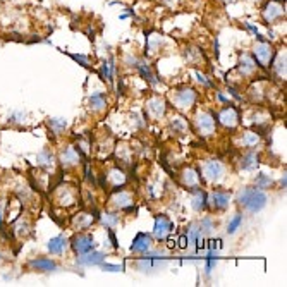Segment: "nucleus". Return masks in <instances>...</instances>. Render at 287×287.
Returning <instances> with one entry per match:
<instances>
[{"instance_id": "1", "label": "nucleus", "mask_w": 287, "mask_h": 287, "mask_svg": "<svg viewBox=\"0 0 287 287\" xmlns=\"http://www.w3.org/2000/svg\"><path fill=\"white\" fill-rule=\"evenodd\" d=\"M236 201L244 210L251 211V213H258V211H262L267 206L268 196L265 194V191L258 188H244L237 193Z\"/></svg>"}, {"instance_id": "2", "label": "nucleus", "mask_w": 287, "mask_h": 287, "mask_svg": "<svg viewBox=\"0 0 287 287\" xmlns=\"http://www.w3.org/2000/svg\"><path fill=\"white\" fill-rule=\"evenodd\" d=\"M194 129L201 138H210L217 132V119L215 114H211L210 110H200L196 112V116L193 119Z\"/></svg>"}, {"instance_id": "3", "label": "nucleus", "mask_w": 287, "mask_h": 287, "mask_svg": "<svg viewBox=\"0 0 287 287\" xmlns=\"http://www.w3.org/2000/svg\"><path fill=\"white\" fill-rule=\"evenodd\" d=\"M170 100H172V103H174L175 109L186 112V110L193 109L194 103L198 101V91L191 86L177 88V90L172 91Z\"/></svg>"}, {"instance_id": "4", "label": "nucleus", "mask_w": 287, "mask_h": 287, "mask_svg": "<svg viewBox=\"0 0 287 287\" xmlns=\"http://www.w3.org/2000/svg\"><path fill=\"white\" fill-rule=\"evenodd\" d=\"M200 174H201V179H205L206 183L220 184L225 179V175H227V169H225L222 162L213 158V160H206L203 163Z\"/></svg>"}, {"instance_id": "5", "label": "nucleus", "mask_w": 287, "mask_h": 287, "mask_svg": "<svg viewBox=\"0 0 287 287\" xmlns=\"http://www.w3.org/2000/svg\"><path fill=\"white\" fill-rule=\"evenodd\" d=\"M273 57H275V50H273V47L270 45V42H267V40H258V43H255L253 47V59L256 60V64L260 65V67L267 69L272 65V60Z\"/></svg>"}, {"instance_id": "6", "label": "nucleus", "mask_w": 287, "mask_h": 287, "mask_svg": "<svg viewBox=\"0 0 287 287\" xmlns=\"http://www.w3.org/2000/svg\"><path fill=\"white\" fill-rule=\"evenodd\" d=\"M285 14V0H268L262 9V17L267 24H273Z\"/></svg>"}, {"instance_id": "7", "label": "nucleus", "mask_w": 287, "mask_h": 287, "mask_svg": "<svg viewBox=\"0 0 287 287\" xmlns=\"http://www.w3.org/2000/svg\"><path fill=\"white\" fill-rule=\"evenodd\" d=\"M215 119H217V124L224 126L225 129H236L241 122L239 110L234 107V103H229L227 107H224L217 116H215Z\"/></svg>"}, {"instance_id": "8", "label": "nucleus", "mask_w": 287, "mask_h": 287, "mask_svg": "<svg viewBox=\"0 0 287 287\" xmlns=\"http://www.w3.org/2000/svg\"><path fill=\"white\" fill-rule=\"evenodd\" d=\"M167 260H169V256L160 255L158 251H153V253L147 251V253H143V256L136 262V267H138V270L147 272V270H152V268L163 267V265L167 263Z\"/></svg>"}, {"instance_id": "9", "label": "nucleus", "mask_w": 287, "mask_h": 287, "mask_svg": "<svg viewBox=\"0 0 287 287\" xmlns=\"http://www.w3.org/2000/svg\"><path fill=\"white\" fill-rule=\"evenodd\" d=\"M231 201H232V196L231 193L227 191H211L210 194H206V206L210 210H215V211H224L231 206Z\"/></svg>"}, {"instance_id": "10", "label": "nucleus", "mask_w": 287, "mask_h": 287, "mask_svg": "<svg viewBox=\"0 0 287 287\" xmlns=\"http://www.w3.org/2000/svg\"><path fill=\"white\" fill-rule=\"evenodd\" d=\"M110 205L116 210H122V211H132L134 210V198L129 191L126 189H116V193L110 198Z\"/></svg>"}, {"instance_id": "11", "label": "nucleus", "mask_w": 287, "mask_h": 287, "mask_svg": "<svg viewBox=\"0 0 287 287\" xmlns=\"http://www.w3.org/2000/svg\"><path fill=\"white\" fill-rule=\"evenodd\" d=\"M70 248H73V251L76 255H85L88 253V251H91V249H95V239H93V236L91 234H88V232H78L76 236L70 239Z\"/></svg>"}, {"instance_id": "12", "label": "nucleus", "mask_w": 287, "mask_h": 287, "mask_svg": "<svg viewBox=\"0 0 287 287\" xmlns=\"http://www.w3.org/2000/svg\"><path fill=\"white\" fill-rule=\"evenodd\" d=\"M165 110H167V101L158 95L150 96L147 103H145V114L150 119H153V121H158V119L165 116Z\"/></svg>"}, {"instance_id": "13", "label": "nucleus", "mask_w": 287, "mask_h": 287, "mask_svg": "<svg viewBox=\"0 0 287 287\" xmlns=\"http://www.w3.org/2000/svg\"><path fill=\"white\" fill-rule=\"evenodd\" d=\"M174 229V222L163 213H158L155 217V225H153V237L157 241H163L169 237V234Z\"/></svg>"}, {"instance_id": "14", "label": "nucleus", "mask_w": 287, "mask_h": 287, "mask_svg": "<svg viewBox=\"0 0 287 287\" xmlns=\"http://www.w3.org/2000/svg\"><path fill=\"white\" fill-rule=\"evenodd\" d=\"M181 184H183L186 189H196L201 186V174L198 169H194V167H186V169L183 170V174H181Z\"/></svg>"}, {"instance_id": "15", "label": "nucleus", "mask_w": 287, "mask_h": 287, "mask_svg": "<svg viewBox=\"0 0 287 287\" xmlns=\"http://www.w3.org/2000/svg\"><path fill=\"white\" fill-rule=\"evenodd\" d=\"M95 220H98V211H93V213L91 211H81V213L73 217V227L79 232L86 231L95 224Z\"/></svg>"}, {"instance_id": "16", "label": "nucleus", "mask_w": 287, "mask_h": 287, "mask_svg": "<svg viewBox=\"0 0 287 287\" xmlns=\"http://www.w3.org/2000/svg\"><path fill=\"white\" fill-rule=\"evenodd\" d=\"M260 65L256 64V60L253 59V55L249 54H241L239 55V62H237V70H239L241 76L244 78H251L255 76V73L258 70Z\"/></svg>"}, {"instance_id": "17", "label": "nucleus", "mask_w": 287, "mask_h": 287, "mask_svg": "<svg viewBox=\"0 0 287 287\" xmlns=\"http://www.w3.org/2000/svg\"><path fill=\"white\" fill-rule=\"evenodd\" d=\"M79 158H81V150H79L76 145H69V147L64 148V152L60 153V163L65 169H70V167H76L79 163Z\"/></svg>"}, {"instance_id": "18", "label": "nucleus", "mask_w": 287, "mask_h": 287, "mask_svg": "<svg viewBox=\"0 0 287 287\" xmlns=\"http://www.w3.org/2000/svg\"><path fill=\"white\" fill-rule=\"evenodd\" d=\"M152 236L147 232H138L136 234V237L132 239V244H131V253L134 255H143L147 253V251H150V248H152Z\"/></svg>"}, {"instance_id": "19", "label": "nucleus", "mask_w": 287, "mask_h": 287, "mask_svg": "<svg viewBox=\"0 0 287 287\" xmlns=\"http://www.w3.org/2000/svg\"><path fill=\"white\" fill-rule=\"evenodd\" d=\"M105 262V253H101V251H88L85 255H79L78 258V263L79 265H85V267H95V265H100Z\"/></svg>"}, {"instance_id": "20", "label": "nucleus", "mask_w": 287, "mask_h": 287, "mask_svg": "<svg viewBox=\"0 0 287 287\" xmlns=\"http://www.w3.org/2000/svg\"><path fill=\"white\" fill-rule=\"evenodd\" d=\"M105 181H109L110 186H112L114 191H116V189H121L127 183V177H126L124 170H122L121 167H114V169L109 170V174H107V177H105Z\"/></svg>"}, {"instance_id": "21", "label": "nucleus", "mask_w": 287, "mask_h": 287, "mask_svg": "<svg viewBox=\"0 0 287 287\" xmlns=\"http://www.w3.org/2000/svg\"><path fill=\"white\" fill-rule=\"evenodd\" d=\"M260 165V157L255 152H248L239 158V169L246 172H255Z\"/></svg>"}, {"instance_id": "22", "label": "nucleus", "mask_w": 287, "mask_h": 287, "mask_svg": "<svg viewBox=\"0 0 287 287\" xmlns=\"http://www.w3.org/2000/svg\"><path fill=\"white\" fill-rule=\"evenodd\" d=\"M136 69L139 70L141 78H143L150 86H155V85H158V83H160V78H158L157 74L153 73L152 67H150V64L143 62V60H139V64H138V67H136Z\"/></svg>"}, {"instance_id": "23", "label": "nucleus", "mask_w": 287, "mask_h": 287, "mask_svg": "<svg viewBox=\"0 0 287 287\" xmlns=\"http://www.w3.org/2000/svg\"><path fill=\"white\" fill-rule=\"evenodd\" d=\"M69 246V241L65 239V236H55L48 241L47 248L50 251V255H62Z\"/></svg>"}, {"instance_id": "24", "label": "nucleus", "mask_w": 287, "mask_h": 287, "mask_svg": "<svg viewBox=\"0 0 287 287\" xmlns=\"http://www.w3.org/2000/svg\"><path fill=\"white\" fill-rule=\"evenodd\" d=\"M285 60H287V59H285V50H284V52H279L275 59L272 60V69H273V73L277 74V78H279V79H284V81H285V76H287Z\"/></svg>"}, {"instance_id": "25", "label": "nucleus", "mask_w": 287, "mask_h": 287, "mask_svg": "<svg viewBox=\"0 0 287 287\" xmlns=\"http://www.w3.org/2000/svg\"><path fill=\"white\" fill-rule=\"evenodd\" d=\"M88 103H90V109L93 110V112H103V110L107 109V98H105V95L101 93V91L91 93L90 98H88Z\"/></svg>"}, {"instance_id": "26", "label": "nucleus", "mask_w": 287, "mask_h": 287, "mask_svg": "<svg viewBox=\"0 0 287 287\" xmlns=\"http://www.w3.org/2000/svg\"><path fill=\"white\" fill-rule=\"evenodd\" d=\"M260 141H262V136H260V132L258 131H246V132H242L241 134V138H239V145L241 147H244V148H255V147H258L260 145Z\"/></svg>"}, {"instance_id": "27", "label": "nucleus", "mask_w": 287, "mask_h": 287, "mask_svg": "<svg viewBox=\"0 0 287 287\" xmlns=\"http://www.w3.org/2000/svg\"><path fill=\"white\" fill-rule=\"evenodd\" d=\"M191 194H193V201H191V206L194 211H203L206 208V193L203 191L201 188H196V189H191Z\"/></svg>"}, {"instance_id": "28", "label": "nucleus", "mask_w": 287, "mask_h": 287, "mask_svg": "<svg viewBox=\"0 0 287 287\" xmlns=\"http://www.w3.org/2000/svg\"><path fill=\"white\" fill-rule=\"evenodd\" d=\"M29 267L34 268V270H40V272H52L57 268V263L48 258H37V260H31V262H29Z\"/></svg>"}, {"instance_id": "29", "label": "nucleus", "mask_w": 287, "mask_h": 287, "mask_svg": "<svg viewBox=\"0 0 287 287\" xmlns=\"http://www.w3.org/2000/svg\"><path fill=\"white\" fill-rule=\"evenodd\" d=\"M98 220L105 225V229H116L121 219L116 211H101V213H98Z\"/></svg>"}, {"instance_id": "30", "label": "nucleus", "mask_w": 287, "mask_h": 287, "mask_svg": "<svg viewBox=\"0 0 287 287\" xmlns=\"http://www.w3.org/2000/svg\"><path fill=\"white\" fill-rule=\"evenodd\" d=\"M160 43H162V37L155 31L148 33L147 34V50L148 54H155V52L160 48Z\"/></svg>"}, {"instance_id": "31", "label": "nucleus", "mask_w": 287, "mask_h": 287, "mask_svg": "<svg viewBox=\"0 0 287 287\" xmlns=\"http://www.w3.org/2000/svg\"><path fill=\"white\" fill-rule=\"evenodd\" d=\"M37 163L42 167H45V169H50V167L54 165V155L50 153V150H43V152H40L38 157H37Z\"/></svg>"}, {"instance_id": "32", "label": "nucleus", "mask_w": 287, "mask_h": 287, "mask_svg": "<svg viewBox=\"0 0 287 287\" xmlns=\"http://www.w3.org/2000/svg\"><path fill=\"white\" fill-rule=\"evenodd\" d=\"M170 127L174 132H179V134H184V132H188L189 126H188V121L183 117H174L170 121Z\"/></svg>"}, {"instance_id": "33", "label": "nucleus", "mask_w": 287, "mask_h": 287, "mask_svg": "<svg viewBox=\"0 0 287 287\" xmlns=\"http://www.w3.org/2000/svg\"><path fill=\"white\" fill-rule=\"evenodd\" d=\"M273 184V181L268 177L267 174H258L255 179V188L262 189V191H265V189H268Z\"/></svg>"}, {"instance_id": "34", "label": "nucleus", "mask_w": 287, "mask_h": 287, "mask_svg": "<svg viewBox=\"0 0 287 287\" xmlns=\"http://www.w3.org/2000/svg\"><path fill=\"white\" fill-rule=\"evenodd\" d=\"M242 220H244L242 219V213L234 215V217L231 219V222H229V225H227V234H236L237 229L242 225Z\"/></svg>"}, {"instance_id": "35", "label": "nucleus", "mask_w": 287, "mask_h": 287, "mask_svg": "<svg viewBox=\"0 0 287 287\" xmlns=\"http://www.w3.org/2000/svg\"><path fill=\"white\" fill-rule=\"evenodd\" d=\"M198 227H200L201 234H203V236H205V234H210V232L215 229V222H213V219H211V217H205V219H201V220H200Z\"/></svg>"}, {"instance_id": "36", "label": "nucleus", "mask_w": 287, "mask_h": 287, "mask_svg": "<svg viewBox=\"0 0 287 287\" xmlns=\"http://www.w3.org/2000/svg\"><path fill=\"white\" fill-rule=\"evenodd\" d=\"M48 126L52 127V131L55 132V134H60L65 126H67V122H65V119H50V122H48Z\"/></svg>"}, {"instance_id": "37", "label": "nucleus", "mask_w": 287, "mask_h": 287, "mask_svg": "<svg viewBox=\"0 0 287 287\" xmlns=\"http://www.w3.org/2000/svg\"><path fill=\"white\" fill-rule=\"evenodd\" d=\"M194 76H196V81L200 83V85H203L205 88H210V86H213V83L210 81L208 78L205 76L203 73H200V70H194Z\"/></svg>"}, {"instance_id": "38", "label": "nucleus", "mask_w": 287, "mask_h": 287, "mask_svg": "<svg viewBox=\"0 0 287 287\" xmlns=\"http://www.w3.org/2000/svg\"><path fill=\"white\" fill-rule=\"evenodd\" d=\"M70 59H74L78 64H81L83 67H90V60H88L86 55H76V54H69Z\"/></svg>"}, {"instance_id": "39", "label": "nucleus", "mask_w": 287, "mask_h": 287, "mask_svg": "<svg viewBox=\"0 0 287 287\" xmlns=\"http://www.w3.org/2000/svg\"><path fill=\"white\" fill-rule=\"evenodd\" d=\"M100 267L103 268V270H107V272H122L124 270V267L122 265H110V263H100Z\"/></svg>"}, {"instance_id": "40", "label": "nucleus", "mask_w": 287, "mask_h": 287, "mask_svg": "<svg viewBox=\"0 0 287 287\" xmlns=\"http://www.w3.org/2000/svg\"><path fill=\"white\" fill-rule=\"evenodd\" d=\"M109 231V237H110V244L114 246V249L119 248V242H117V237H116V232H114V229H107Z\"/></svg>"}, {"instance_id": "41", "label": "nucleus", "mask_w": 287, "mask_h": 287, "mask_svg": "<svg viewBox=\"0 0 287 287\" xmlns=\"http://www.w3.org/2000/svg\"><path fill=\"white\" fill-rule=\"evenodd\" d=\"M177 242H179L177 246H179L181 249H184V248H188V246H189V244H188V237H186V234H184V236H181Z\"/></svg>"}, {"instance_id": "42", "label": "nucleus", "mask_w": 287, "mask_h": 287, "mask_svg": "<svg viewBox=\"0 0 287 287\" xmlns=\"http://www.w3.org/2000/svg\"><path fill=\"white\" fill-rule=\"evenodd\" d=\"M217 100H219V101H222V103H225V105L232 103V101H231V100H229V98H227V96H224L222 93H220V91H219V93H217Z\"/></svg>"}, {"instance_id": "43", "label": "nucleus", "mask_w": 287, "mask_h": 287, "mask_svg": "<svg viewBox=\"0 0 287 287\" xmlns=\"http://www.w3.org/2000/svg\"><path fill=\"white\" fill-rule=\"evenodd\" d=\"M229 93H231L236 100H239V101L242 100V95H239L237 93V90H234V88H231V86H229Z\"/></svg>"}, {"instance_id": "44", "label": "nucleus", "mask_w": 287, "mask_h": 287, "mask_svg": "<svg viewBox=\"0 0 287 287\" xmlns=\"http://www.w3.org/2000/svg\"><path fill=\"white\" fill-rule=\"evenodd\" d=\"M246 28H248V29H249V31H251V33H253V34H256V37H258V34H260V33H258V29H256V28H255V26H253V24H251V23H246Z\"/></svg>"}, {"instance_id": "45", "label": "nucleus", "mask_w": 287, "mask_h": 287, "mask_svg": "<svg viewBox=\"0 0 287 287\" xmlns=\"http://www.w3.org/2000/svg\"><path fill=\"white\" fill-rule=\"evenodd\" d=\"M285 183H287V181H285V174H284V177L280 179V184H282V188H285Z\"/></svg>"}, {"instance_id": "46", "label": "nucleus", "mask_w": 287, "mask_h": 287, "mask_svg": "<svg viewBox=\"0 0 287 287\" xmlns=\"http://www.w3.org/2000/svg\"><path fill=\"white\" fill-rule=\"evenodd\" d=\"M251 2H260V0H251Z\"/></svg>"}]
</instances>
